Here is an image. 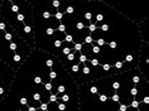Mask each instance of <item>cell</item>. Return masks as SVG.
I'll list each match as a JSON object with an SVG mask.
<instances>
[{
	"mask_svg": "<svg viewBox=\"0 0 149 111\" xmlns=\"http://www.w3.org/2000/svg\"><path fill=\"white\" fill-rule=\"evenodd\" d=\"M0 17L12 27L17 34L31 48L34 49V31H33V9L27 0H3Z\"/></svg>",
	"mask_w": 149,
	"mask_h": 111,
	"instance_id": "obj_1",
	"label": "cell"
},
{
	"mask_svg": "<svg viewBox=\"0 0 149 111\" xmlns=\"http://www.w3.org/2000/svg\"><path fill=\"white\" fill-rule=\"evenodd\" d=\"M33 48H31L19 35L17 34V32H14L13 39L6 40L3 34V29H0V61L4 62L5 65H8L12 67L14 57L18 54L20 57H23L24 60L31 56Z\"/></svg>",
	"mask_w": 149,
	"mask_h": 111,
	"instance_id": "obj_2",
	"label": "cell"
},
{
	"mask_svg": "<svg viewBox=\"0 0 149 111\" xmlns=\"http://www.w3.org/2000/svg\"><path fill=\"white\" fill-rule=\"evenodd\" d=\"M128 19L139 24L148 18V0H100Z\"/></svg>",
	"mask_w": 149,
	"mask_h": 111,
	"instance_id": "obj_3",
	"label": "cell"
},
{
	"mask_svg": "<svg viewBox=\"0 0 149 111\" xmlns=\"http://www.w3.org/2000/svg\"><path fill=\"white\" fill-rule=\"evenodd\" d=\"M66 71L72 77V80L74 81V83L77 86L82 83H87V82H92V81L104 78V77H107V76H111L101 68V65L92 66L88 61L79 62L77 65L70 66V67L66 68Z\"/></svg>",
	"mask_w": 149,
	"mask_h": 111,
	"instance_id": "obj_4",
	"label": "cell"
},
{
	"mask_svg": "<svg viewBox=\"0 0 149 111\" xmlns=\"http://www.w3.org/2000/svg\"><path fill=\"white\" fill-rule=\"evenodd\" d=\"M27 1L32 5L33 17H39L44 12H48L52 17H54L56 13L58 12L52 5V0H27Z\"/></svg>",
	"mask_w": 149,
	"mask_h": 111,
	"instance_id": "obj_5",
	"label": "cell"
},
{
	"mask_svg": "<svg viewBox=\"0 0 149 111\" xmlns=\"http://www.w3.org/2000/svg\"><path fill=\"white\" fill-rule=\"evenodd\" d=\"M138 69L145 80L149 81V43L141 42L140 52H139V61H138Z\"/></svg>",
	"mask_w": 149,
	"mask_h": 111,
	"instance_id": "obj_6",
	"label": "cell"
},
{
	"mask_svg": "<svg viewBox=\"0 0 149 111\" xmlns=\"http://www.w3.org/2000/svg\"><path fill=\"white\" fill-rule=\"evenodd\" d=\"M125 111H149V103H144L143 101L139 102L138 107H132V106H128V109Z\"/></svg>",
	"mask_w": 149,
	"mask_h": 111,
	"instance_id": "obj_7",
	"label": "cell"
},
{
	"mask_svg": "<svg viewBox=\"0 0 149 111\" xmlns=\"http://www.w3.org/2000/svg\"><path fill=\"white\" fill-rule=\"evenodd\" d=\"M88 62H90L92 66H100V62L97 60H95V58H92V60H88Z\"/></svg>",
	"mask_w": 149,
	"mask_h": 111,
	"instance_id": "obj_8",
	"label": "cell"
},
{
	"mask_svg": "<svg viewBox=\"0 0 149 111\" xmlns=\"http://www.w3.org/2000/svg\"><path fill=\"white\" fill-rule=\"evenodd\" d=\"M79 60H80V62H86V61H87V58L85 57V56H84L82 53H80V57H79Z\"/></svg>",
	"mask_w": 149,
	"mask_h": 111,
	"instance_id": "obj_9",
	"label": "cell"
},
{
	"mask_svg": "<svg viewBox=\"0 0 149 111\" xmlns=\"http://www.w3.org/2000/svg\"><path fill=\"white\" fill-rule=\"evenodd\" d=\"M81 47H82V46H81L80 43H76V44H74V51H80L81 52Z\"/></svg>",
	"mask_w": 149,
	"mask_h": 111,
	"instance_id": "obj_10",
	"label": "cell"
},
{
	"mask_svg": "<svg viewBox=\"0 0 149 111\" xmlns=\"http://www.w3.org/2000/svg\"><path fill=\"white\" fill-rule=\"evenodd\" d=\"M49 101H57V96L53 95V94H51V96H49Z\"/></svg>",
	"mask_w": 149,
	"mask_h": 111,
	"instance_id": "obj_11",
	"label": "cell"
},
{
	"mask_svg": "<svg viewBox=\"0 0 149 111\" xmlns=\"http://www.w3.org/2000/svg\"><path fill=\"white\" fill-rule=\"evenodd\" d=\"M126 109H128V106L126 105H120L119 106V111H125Z\"/></svg>",
	"mask_w": 149,
	"mask_h": 111,
	"instance_id": "obj_12",
	"label": "cell"
},
{
	"mask_svg": "<svg viewBox=\"0 0 149 111\" xmlns=\"http://www.w3.org/2000/svg\"><path fill=\"white\" fill-rule=\"evenodd\" d=\"M58 31H59V32H65V25H63L62 23L58 25Z\"/></svg>",
	"mask_w": 149,
	"mask_h": 111,
	"instance_id": "obj_13",
	"label": "cell"
},
{
	"mask_svg": "<svg viewBox=\"0 0 149 111\" xmlns=\"http://www.w3.org/2000/svg\"><path fill=\"white\" fill-rule=\"evenodd\" d=\"M28 111H37V107L31 106V107H28Z\"/></svg>",
	"mask_w": 149,
	"mask_h": 111,
	"instance_id": "obj_14",
	"label": "cell"
}]
</instances>
